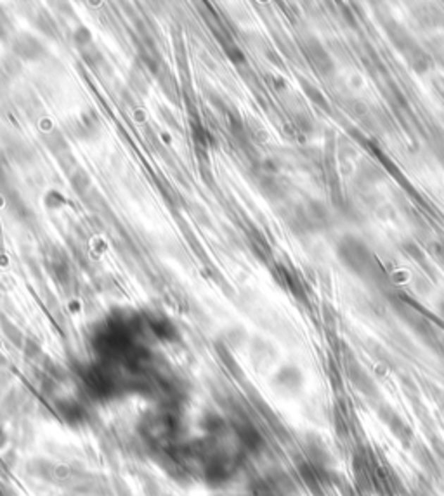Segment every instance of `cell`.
Returning <instances> with one entry per match:
<instances>
[{
	"instance_id": "6da1fadb",
	"label": "cell",
	"mask_w": 444,
	"mask_h": 496,
	"mask_svg": "<svg viewBox=\"0 0 444 496\" xmlns=\"http://www.w3.org/2000/svg\"><path fill=\"white\" fill-rule=\"evenodd\" d=\"M441 309H443V316H444V300H443V307H441Z\"/></svg>"
}]
</instances>
